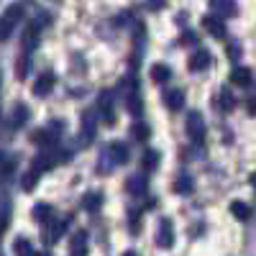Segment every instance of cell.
<instances>
[{"instance_id": "7", "label": "cell", "mask_w": 256, "mask_h": 256, "mask_svg": "<svg viewBox=\"0 0 256 256\" xmlns=\"http://www.w3.org/2000/svg\"><path fill=\"white\" fill-rule=\"evenodd\" d=\"M44 226H46V228H44V233H41V238H44L46 246H54V244L64 236L67 220H49V223H44Z\"/></svg>"}, {"instance_id": "15", "label": "cell", "mask_w": 256, "mask_h": 256, "mask_svg": "<svg viewBox=\"0 0 256 256\" xmlns=\"http://www.w3.org/2000/svg\"><path fill=\"white\" fill-rule=\"evenodd\" d=\"M164 105L169 110H182L184 108V92L180 88H172V90H166L164 92Z\"/></svg>"}, {"instance_id": "19", "label": "cell", "mask_w": 256, "mask_h": 256, "mask_svg": "<svg viewBox=\"0 0 256 256\" xmlns=\"http://www.w3.org/2000/svg\"><path fill=\"white\" fill-rule=\"evenodd\" d=\"M159 162H162V152H159V148H146L144 156H141V166L146 169V172L159 169Z\"/></svg>"}, {"instance_id": "28", "label": "cell", "mask_w": 256, "mask_h": 256, "mask_svg": "<svg viewBox=\"0 0 256 256\" xmlns=\"http://www.w3.org/2000/svg\"><path fill=\"white\" fill-rule=\"evenodd\" d=\"M13 251H16V256H34V246H31L28 238H16Z\"/></svg>"}, {"instance_id": "44", "label": "cell", "mask_w": 256, "mask_h": 256, "mask_svg": "<svg viewBox=\"0 0 256 256\" xmlns=\"http://www.w3.org/2000/svg\"><path fill=\"white\" fill-rule=\"evenodd\" d=\"M0 256H3V254H0Z\"/></svg>"}, {"instance_id": "41", "label": "cell", "mask_w": 256, "mask_h": 256, "mask_svg": "<svg viewBox=\"0 0 256 256\" xmlns=\"http://www.w3.org/2000/svg\"><path fill=\"white\" fill-rule=\"evenodd\" d=\"M6 162V152H3V148H0V164H3Z\"/></svg>"}, {"instance_id": "6", "label": "cell", "mask_w": 256, "mask_h": 256, "mask_svg": "<svg viewBox=\"0 0 256 256\" xmlns=\"http://www.w3.org/2000/svg\"><path fill=\"white\" fill-rule=\"evenodd\" d=\"M105 152H108V156H110V162L116 166L118 164H128V159H131V148H128V144H123V141L108 144V146H105Z\"/></svg>"}, {"instance_id": "37", "label": "cell", "mask_w": 256, "mask_h": 256, "mask_svg": "<svg viewBox=\"0 0 256 256\" xmlns=\"http://www.w3.org/2000/svg\"><path fill=\"white\" fill-rule=\"evenodd\" d=\"M166 3H164V0H146V8L148 10H162Z\"/></svg>"}, {"instance_id": "13", "label": "cell", "mask_w": 256, "mask_h": 256, "mask_svg": "<svg viewBox=\"0 0 256 256\" xmlns=\"http://www.w3.org/2000/svg\"><path fill=\"white\" fill-rule=\"evenodd\" d=\"M98 110L102 113V120L108 123V126L116 120V118H113V92H110V90H102V92H100V108H98Z\"/></svg>"}, {"instance_id": "21", "label": "cell", "mask_w": 256, "mask_h": 256, "mask_svg": "<svg viewBox=\"0 0 256 256\" xmlns=\"http://www.w3.org/2000/svg\"><path fill=\"white\" fill-rule=\"evenodd\" d=\"M152 80H154L156 84H164V82H169V80H172V70H169V64H164V62H156L154 67H152Z\"/></svg>"}, {"instance_id": "18", "label": "cell", "mask_w": 256, "mask_h": 256, "mask_svg": "<svg viewBox=\"0 0 256 256\" xmlns=\"http://www.w3.org/2000/svg\"><path fill=\"white\" fill-rule=\"evenodd\" d=\"M70 254L72 256H88V233H84V230H77L74 236H72Z\"/></svg>"}, {"instance_id": "36", "label": "cell", "mask_w": 256, "mask_h": 256, "mask_svg": "<svg viewBox=\"0 0 256 256\" xmlns=\"http://www.w3.org/2000/svg\"><path fill=\"white\" fill-rule=\"evenodd\" d=\"M180 44H198V36L192 34V31H184V34L180 36Z\"/></svg>"}, {"instance_id": "16", "label": "cell", "mask_w": 256, "mask_h": 256, "mask_svg": "<svg viewBox=\"0 0 256 256\" xmlns=\"http://www.w3.org/2000/svg\"><path fill=\"white\" fill-rule=\"evenodd\" d=\"M31 218H34L36 223H49V220L54 218V208H52L49 202H36V205L31 208Z\"/></svg>"}, {"instance_id": "3", "label": "cell", "mask_w": 256, "mask_h": 256, "mask_svg": "<svg viewBox=\"0 0 256 256\" xmlns=\"http://www.w3.org/2000/svg\"><path fill=\"white\" fill-rule=\"evenodd\" d=\"M56 152H52V146H44V152H41L38 156H34V162H31V169L34 172H49V169H54L56 166Z\"/></svg>"}, {"instance_id": "4", "label": "cell", "mask_w": 256, "mask_h": 256, "mask_svg": "<svg viewBox=\"0 0 256 256\" xmlns=\"http://www.w3.org/2000/svg\"><path fill=\"white\" fill-rule=\"evenodd\" d=\"M54 88H56V74H54V72H44V74H38V77H36L31 92H34L36 98H46Z\"/></svg>"}, {"instance_id": "11", "label": "cell", "mask_w": 256, "mask_h": 256, "mask_svg": "<svg viewBox=\"0 0 256 256\" xmlns=\"http://www.w3.org/2000/svg\"><path fill=\"white\" fill-rule=\"evenodd\" d=\"M230 82L236 84V88H251V82H254V72L248 67H233L230 70Z\"/></svg>"}, {"instance_id": "24", "label": "cell", "mask_w": 256, "mask_h": 256, "mask_svg": "<svg viewBox=\"0 0 256 256\" xmlns=\"http://www.w3.org/2000/svg\"><path fill=\"white\" fill-rule=\"evenodd\" d=\"M28 118H31V110H28V105H26V102L13 105V126H24Z\"/></svg>"}, {"instance_id": "10", "label": "cell", "mask_w": 256, "mask_h": 256, "mask_svg": "<svg viewBox=\"0 0 256 256\" xmlns=\"http://www.w3.org/2000/svg\"><path fill=\"white\" fill-rule=\"evenodd\" d=\"M212 105H216V110H220V113H230L236 108V98H233V92L228 88H223L216 98H212Z\"/></svg>"}, {"instance_id": "30", "label": "cell", "mask_w": 256, "mask_h": 256, "mask_svg": "<svg viewBox=\"0 0 256 256\" xmlns=\"http://www.w3.org/2000/svg\"><path fill=\"white\" fill-rule=\"evenodd\" d=\"M128 230H131L134 233V236H136V233H141V210H128Z\"/></svg>"}, {"instance_id": "2", "label": "cell", "mask_w": 256, "mask_h": 256, "mask_svg": "<svg viewBox=\"0 0 256 256\" xmlns=\"http://www.w3.org/2000/svg\"><path fill=\"white\" fill-rule=\"evenodd\" d=\"M156 246L159 248H172L174 246V226L169 218H162L159 226H156Z\"/></svg>"}, {"instance_id": "39", "label": "cell", "mask_w": 256, "mask_h": 256, "mask_svg": "<svg viewBox=\"0 0 256 256\" xmlns=\"http://www.w3.org/2000/svg\"><path fill=\"white\" fill-rule=\"evenodd\" d=\"M246 110H248V116L256 113V100H248V108H246Z\"/></svg>"}, {"instance_id": "23", "label": "cell", "mask_w": 256, "mask_h": 256, "mask_svg": "<svg viewBox=\"0 0 256 256\" xmlns=\"http://www.w3.org/2000/svg\"><path fill=\"white\" fill-rule=\"evenodd\" d=\"M126 110L131 116H141L144 113V100H141L138 92H128L126 95Z\"/></svg>"}, {"instance_id": "8", "label": "cell", "mask_w": 256, "mask_h": 256, "mask_svg": "<svg viewBox=\"0 0 256 256\" xmlns=\"http://www.w3.org/2000/svg\"><path fill=\"white\" fill-rule=\"evenodd\" d=\"M146 190H148V180H146V174H131V177L126 180V192H128V195L144 198V195H146Z\"/></svg>"}, {"instance_id": "43", "label": "cell", "mask_w": 256, "mask_h": 256, "mask_svg": "<svg viewBox=\"0 0 256 256\" xmlns=\"http://www.w3.org/2000/svg\"><path fill=\"white\" fill-rule=\"evenodd\" d=\"M52 3H59V0H52Z\"/></svg>"}, {"instance_id": "9", "label": "cell", "mask_w": 256, "mask_h": 256, "mask_svg": "<svg viewBox=\"0 0 256 256\" xmlns=\"http://www.w3.org/2000/svg\"><path fill=\"white\" fill-rule=\"evenodd\" d=\"M202 26H205V31H208L210 36H216V38H223V36H226V24H223V18L216 16V13L205 16V18H202Z\"/></svg>"}, {"instance_id": "17", "label": "cell", "mask_w": 256, "mask_h": 256, "mask_svg": "<svg viewBox=\"0 0 256 256\" xmlns=\"http://www.w3.org/2000/svg\"><path fill=\"white\" fill-rule=\"evenodd\" d=\"M82 208L88 210V212H98L102 208V192L100 190H90V192H84V198H82Z\"/></svg>"}, {"instance_id": "40", "label": "cell", "mask_w": 256, "mask_h": 256, "mask_svg": "<svg viewBox=\"0 0 256 256\" xmlns=\"http://www.w3.org/2000/svg\"><path fill=\"white\" fill-rule=\"evenodd\" d=\"M123 256H138V254H136V251H131V248H128V251H126Z\"/></svg>"}, {"instance_id": "34", "label": "cell", "mask_w": 256, "mask_h": 256, "mask_svg": "<svg viewBox=\"0 0 256 256\" xmlns=\"http://www.w3.org/2000/svg\"><path fill=\"white\" fill-rule=\"evenodd\" d=\"M13 34V24H8L6 18H0V41H8Z\"/></svg>"}, {"instance_id": "5", "label": "cell", "mask_w": 256, "mask_h": 256, "mask_svg": "<svg viewBox=\"0 0 256 256\" xmlns=\"http://www.w3.org/2000/svg\"><path fill=\"white\" fill-rule=\"evenodd\" d=\"M210 62H212V56H210V52L208 49H195L190 54V59H187V67H190V72H205L208 67H210Z\"/></svg>"}, {"instance_id": "14", "label": "cell", "mask_w": 256, "mask_h": 256, "mask_svg": "<svg viewBox=\"0 0 256 256\" xmlns=\"http://www.w3.org/2000/svg\"><path fill=\"white\" fill-rule=\"evenodd\" d=\"M210 8L220 13V18H233V16H238V8H236V0H210Z\"/></svg>"}, {"instance_id": "31", "label": "cell", "mask_w": 256, "mask_h": 256, "mask_svg": "<svg viewBox=\"0 0 256 256\" xmlns=\"http://www.w3.org/2000/svg\"><path fill=\"white\" fill-rule=\"evenodd\" d=\"M24 13H26V10H24V6H20V3H13V6L6 10V16H3V18L8 20V24H18V20L24 18Z\"/></svg>"}, {"instance_id": "33", "label": "cell", "mask_w": 256, "mask_h": 256, "mask_svg": "<svg viewBox=\"0 0 256 256\" xmlns=\"http://www.w3.org/2000/svg\"><path fill=\"white\" fill-rule=\"evenodd\" d=\"M113 162H110V156H108V152H105V148H102V152H100V164H98V169H100V172L102 174H110L113 172Z\"/></svg>"}, {"instance_id": "12", "label": "cell", "mask_w": 256, "mask_h": 256, "mask_svg": "<svg viewBox=\"0 0 256 256\" xmlns=\"http://www.w3.org/2000/svg\"><path fill=\"white\" fill-rule=\"evenodd\" d=\"M20 46H24V52H26V54H31V52L38 46V24H36V20H34L31 26H26L24 38H20Z\"/></svg>"}, {"instance_id": "32", "label": "cell", "mask_w": 256, "mask_h": 256, "mask_svg": "<svg viewBox=\"0 0 256 256\" xmlns=\"http://www.w3.org/2000/svg\"><path fill=\"white\" fill-rule=\"evenodd\" d=\"M36 184H38V172H26L24 174V180H20V187H24V192H34L36 190Z\"/></svg>"}, {"instance_id": "29", "label": "cell", "mask_w": 256, "mask_h": 256, "mask_svg": "<svg viewBox=\"0 0 256 256\" xmlns=\"http://www.w3.org/2000/svg\"><path fill=\"white\" fill-rule=\"evenodd\" d=\"M131 136L136 141H148V136H152V128H148L146 123H134L131 126Z\"/></svg>"}, {"instance_id": "22", "label": "cell", "mask_w": 256, "mask_h": 256, "mask_svg": "<svg viewBox=\"0 0 256 256\" xmlns=\"http://www.w3.org/2000/svg\"><path fill=\"white\" fill-rule=\"evenodd\" d=\"M174 192L177 195H192V192H195V180L190 174H180L174 180Z\"/></svg>"}, {"instance_id": "25", "label": "cell", "mask_w": 256, "mask_h": 256, "mask_svg": "<svg viewBox=\"0 0 256 256\" xmlns=\"http://www.w3.org/2000/svg\"><path fill=\"white\" fill-rule=\"evenodd\" d=\"M8 226H10V200L0 198V233H6Z\"/></svg>"}, {"instance_id": "27", "label": "cell", "mask_w": 256, "mask_h": 256, "mask_svg": "<svg viewBox=\"0 0 256 256\" xmlns=\"http://www.w3.org/2000/svg\"><path fill=\"white\" fill-rule=\"evenodd\" d=\"M28 72H31V56L28 54L18 56V62H16V80H26Z\"/></svg>"}, {"instance_id": "42", "label": "cell", "mask_w": 256, "mask_h": 256, "mask_svg": "<svg viewBox=\"0 0 256 256\" xmlns=\"http://www.w3.org/2000/svg\"><path fill=\"white\" fill-rule=\"evenodd\" d=\"M38 256H52V254H38Z\"/></svg>"}, {"instance_id": "20", "label": "cell", "mask_w": 256, "mask_h": 256, "mask_svg": "<svg viewBox=\"0 0 256 256\" xmlns=\"http://www.w3.org/2000/svg\"><path fill=\"white\" fill-rule=\"evenodd\" d=\"M230 216L236 218V220H241V223H246L251 218V205L248 202H241V200H233L230 202Z\"/></svg>"}, {"instance_id": "26", "label": "cell", "mask_w": 256, "mask_h": 256, "mask_svg": "<svg viewBox=\"0 0 256 256\" xmlns=\"http://www.w3.org/2000/svg\"><path fill=\"white\" fill-rule=\"evenodd\" d=\"M31 141H34V144H38L41 148H44V146H54V141H56V138L46 131V128H38V131H34V134H31Z\"/></svg>"}, {"instance_id": "38", "label": "cell", "mask_w": 256, "mask_h": 256, "mask_svg": "<svg viewBox=\"0 0 256 256\" xmlns=\"http://www.w3.org/2000/svg\"><path fill=\"white\" fill-rule=\"evenodd\" d=\"M228 54H230L233 59H236V56L241 54V46H238V44H230V46H228Z\"/></svg>"}, {"instance_id": "1", "label": "cell", "mask_w": 256, "mask_h": 256, "mask_svg": "<svg viewBox=\"0 0 256 256\" xmlns=\"http://www.w3.org/2000/svg\"><path fill=\"white\" fill-rule=\"evenodd\" d=\"M184 131H187V136H190L192 141H198V144L205 138V118L200 116V110H192V113L187 116Z\"/></svg>"}, {"instance_id": "35", "label": "cell", "mask_w": 256, "mask_h": 256, "mask_svg": "<svg viewBox=\"0 0 256 256\" xmlns=\"http://www.w3.org/2000/svg\"><path fill=\"white\" fill-rule=\"evenodd\" d=\"M46 131H49V134H52V136L56 138V136H59V134L64 131V120H62V118H59V120H49V126H46Z\"/></svg>"}]
</instances>
